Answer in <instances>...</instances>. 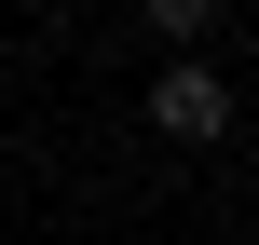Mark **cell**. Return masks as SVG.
<instances>
[{
	"mask_svg": "<svg viewBox=\"0 0 259 245\" xmlns=\"http://www.w3.org/2000/svg\"><path fill=\"white\" fill-rule=\"evenodd\" d=\"M137 27L164 55H219V0H137Z\"/></svg>",
	"mask_w": 259,
	"mask_h": 245,
	"instance_id": "obj_2",
	"label": "cell"
},
{
	"mask_svg": "<svg viewBox=\"0 0 259 245\" xmlns=\"http://www.w3.org/2000/svg\"><path fill=\"white\" fill-rule=\"evenodd\" d=\"M137 109H150L164 150H219V136H232V82H219V55H164Z\"/></svg>",
	"mask_w": 259,
	"mask_h": 245,
	"instance_id": "obj_1",
	"label": "cell"
},
{
	"mask_svg": "<svg viewBox=\"0 0 259 245\" xmlns=\"http://www.w3.org/2000/svg\"><path fill=\"white\" fill-rule=\"evenodd\" d=\"M219 14H232V0H219Z\"/></svg>",
	"mask_w": 259,
	"mask_h": 245,
	"instance_id": "obj_3",
	"label": "cell"
}]
</instances>
